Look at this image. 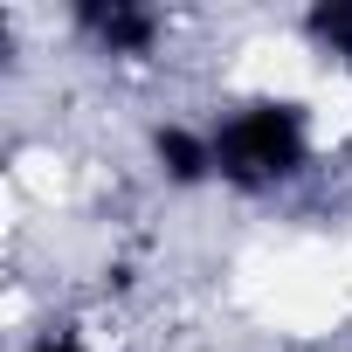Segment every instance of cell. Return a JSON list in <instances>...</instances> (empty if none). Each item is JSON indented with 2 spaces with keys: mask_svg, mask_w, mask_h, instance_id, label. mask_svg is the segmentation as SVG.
<instances>
[{
  "mask_svg": "<svg viewBox=\"0 0 352 352\" xmlns=\"http://www.w3.org/2000/svg\"><path fill=\"white\" fill-rule=\"evenodd\" d=\"M28 352H90L76 331H56V338H42V345H28Z\"/></svg>",
  "mask_w": 352,
  "mask_h": 352,
  "instance_id": "5b68a950",
  "label": "cell"
},
{
  "mask_svg": "<svg viewBox=\"0 0 352 352\" xmlns=\"http://www.w3.org/2000/svg\"><path fill=\"white\" fill-rule=\"evenodd\" d=\"M152 159H159V173H166L173 187L214 180V145H208V131H194V124H159V131H152Z\"/></svg>",
  "mask_w": 352,
  "mask_h": 352,
  "instance_id": "7a4b0ae2",
  "label": "cell"
},
{
  "mask_svg": "<svg viewBox=\"0 0 352 352\" xmlns=\"http://www.w3.org/2000/svg\"><path fill=\"white\" fill-rule=\"evenodd\" d=\"M214 145V180L242 187V194H276L311 166V118L290 97H256L242 111H228L221 124H208Z\"/></svg>",
  "mask_w": 352,
  "mask_h": 352,
  "instance_id": "6da1fadb",
  "label": "cell"
},
{
  "mask_svg": "<svg viewBox=\"0 0 352 352\" xmlns=\"http://www.w3.org/2000/svg\"><path fill=\"white\" fill-rule=\"evenodd\" d=\"M111 56H145L152 42H159V14L152 8H131V0H111V8H83L76 14Z\"/></svg>",
  "mask_w": 352,
  "mask_h": 352,
  "instance_id": "3957f363",
  "label": "cell"
},
{
  "mask_svg": "<svg viewBox=\"0 0 352 352\" xmlns=\"http://www.w3.org/2000/svg\"><path fill=\"white\" fill-rule=\"evenodd\" d=\"M338 63H352V8H311V21H304Z\"/></svg>",
  "mask_w": 352,
  "mask_h": 352,
  "instance_id": "277c9868",
  "label": "cell"
}]
</instances>
